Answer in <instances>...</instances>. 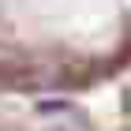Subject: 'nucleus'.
<instances>
[]
</instances>
